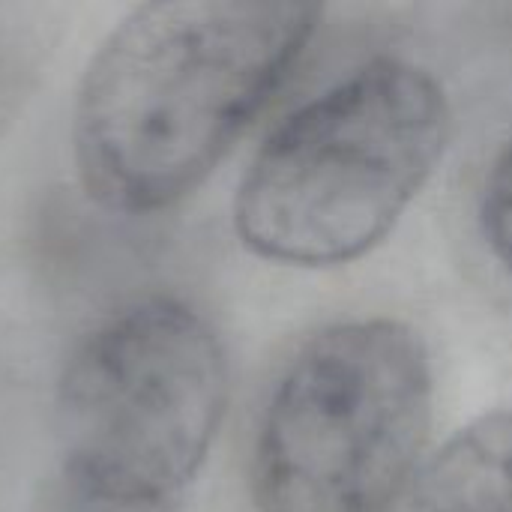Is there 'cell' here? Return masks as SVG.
Listing matches in <instances>:
<instances>
[{"label":"cell","mask_w":512,"mask_h":512,"mask_svg":"<svg viewBox=\"0 0 512 512\" xmlns=\"http://www.w3.org/2000/svg\"><path fill=\"white\" fill-rule=\"evenodd\" d=\"M321 12L297 3L156 0L99 42L72 108V159L105 210L150 216L192 195L285 87Z\"/></svg>","instance_id":"cell-1"},{"label":"cell","mask_w":512,"mask_h":512,"mask_svg":"<svg viewBox=\"0 0 512 512\" xmlns=\"http://www.w3.org/2000/svg\"><path fill=\"white\" fill-rule=\"evenodd\" d=\"M450 135V99L429 69L369 60L264 138L237 186V237L285 267L351 264L390 237Z\"/></svg>","instance_id":"cell-2"},{"label":"cell","mask_w":512,"mask_h":512,"mask_svg":"<svg viewBox=\"0 0 512 512\" xmlns=\"http://www.w3.org/2000/svg\"><path fill=\"white\" fill-rule=\"evenodd\" d=\"M228 357L189 303L129 300L63 363L57 447L72 495L93 512H162L201 474L228 411Z\"/></svg>","instance_id":"cell-3"},{"label":"cell","mask_w":512,"mask_h":512,"mask_svg":"<svg viewBox=\"0 0 512 512\" xmlns=\"http://www.w3.org/2000/svg\"><path fill=\"white\" fill-rule=\"evenodd\" d=\"M435 378L417 330L354 318L312 336L264 408L258 512H396L426 459Z\"/></svg>","instance_id":"cell-4"},{"label":"cell","mask_w":512,"mask_h":512,"mask_svg":"<svg viewBox=\"0 0 512 512\" xmlns=\"http://www.w3.org/2000/svg\"><path fill=\"white\" fill-rule=\"evenodd\" d=\"M420 512H512V411L495 408L426 453L414 489Z\"/></svg>","instance_id":"cell-5"},{"label":"cell","mask_w":512,"mask_h":512,"mask_svg":"<svg viewBox=\"0 0 512 512\" xmlns=\"http://www.w3.org/2000/svg\"><path fill=\"white\" fill-rule=\"evenodd\" d=\"M480 225L489 249L512 276V135L498 150L480 198Z\"/></svg>","instance_id":"cell-6"}]
</instances>
